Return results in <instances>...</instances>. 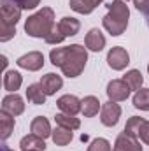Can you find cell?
<instances>
[{
	"mask_svg": "<svg viewBox=\"0 0 149 151\" xmlns=\"http://www.w3.org/2000/svg\"><path fill=\"white\" fill-rule=\"evenodd\" d=\"M49 60L54 67H58L65 77L74 79L82 74L88 62V49L81 44H70L65 47H53L49 53Z\"/></svg>",
	"mask_w": 149,
	"mask_h": 151,
	"instance_id": "cell-1",
	"label": "cell"
},
{
	"mask_svg": "<svg viewBox=\"0 0 149 151\" xmlns=\"http://www.w3.org/2000/svg\"><path fill=\"white\" fill-rule=\"evenodd\" d=\"M105 7H107V14L102 18L104 28L111 34L112 37H117V35L125 34L126 27H128V19H130V9H128L126 2L112 0L111 4H107Z\"/></svg>",
	"mask_w": 149,
	"mask_h": 151,
	"instance_id": "cell-2",
	"label": "cell"
},
{
	"mask_svg": "<svg viewBox=\"0 0 149 151\" xmlns=\"http://www.w3.org/2000/svg\"><path fill=\"white\" fill-rule=\"evenodd\" d=\"M54 25V11L51 7H42L35 14L28 16V19L25 21V32L30 37L46 39Z\"/></svg>",
	"mask_w": 149,
	"mask_h": 151,
	"instance_id": "cell-3",
	"label": "cell"
},
{
	"mask_svg": "<svg viewBox=\"0 0 149 151\" xmlns=\"http://www.w3.org/2000/svg\"><path fill=\"white\" fill-rule=\"evenodd\" d=\"M44 55L40 51H28L25 55H21L18 60H16V65L19 69H25L28 72H37L44 67Z\"/></svg>",
	"mask_w": 149,
	"mask_h": 151,
	"instance_id": "cell-4",
	"label": "cell"
},
{
	"mask_svg": "<svg viewBox=\"0 0 149 151\" xmlns=\"http://www.w3.org/2000/svg\"><path fill=\"white\" fill-rule=\"evenodd\" d=\"M107 65L112 70H125L130 65V55L125 47L121 46H114L107 53Z\"/></svg>",
	"mask_w": 149,
	"mask_h": 151,
	"instance_id": "cell-5",
	"label": "cell"
},
{
	"mask_svg": "<svg viewBox=\"0 0 149 151\" xmlns=\"http://www.w3.org/2000/svg\"><path fill=\"white\" fill-rule=\"evenodd\" d=\"M121 106L117 102H112L107 100L105 104H102V109H100V121L104 127H116L119 118H121Z\"/></svg>",
	"mask_w": 149,
	"mask_h": 151,
	"instance_id": "cell-6",
	"label": "cell"
},
{
	"mask_svg": "<svg viewBox=\"0 0 149 151\" xmlns=\"http://www.w3.org/2000/svg\"><path fill=\"white\" fill-rule=\"evenodd\" d=\"M21 7L12 2V0H2V7H0V21L16 27L18 21L21 19Z\"/></svg>",
	"mask_w": 149,
	"mask_h": 151,
	"instance_id": "cell-7",
	"label": "cell"
},
{
	"mask_svg": "<svg viewBox=\"0 0 149 151\" xmlns=\"http://www.w3.org/2000/svg\"><path fill=\"white\" fill-rule=\"evenodd\" d=\"M105 91H107L109 100H112V102H125L130 97V93H132V90L128 88V84L123 79H112V81H109Z\"/></svg>",
	"mask_w": 149,
	"mask_h": 151,
	"instance_id": "cell-8",
	"label": "cell"
},
{
	"mask_svg": "<svg viewBox=\"0 0 149 151\" xmlns=\"http://www.w3.org/2000/svg\"><path fill=\"white\" fill-rule=\"evenodd\" d=\"M2 111L9 113L11 116H19L25 113V100L18 93H9L2 99Z\"/></svg>",
	"mask_w": 149,
	"mask_h": 151,
	"instance_id": "cell-9",
	"label": "cell"
},
{
	"mask_svg": "<svg viewBox=\"0 0 149 151\" xmlns=\"http://www.w3.org/2000/svg\"><path fill=\"white\" fill-rule=\"evenodd\" d=\"M56 106H58V109H60L62 113L77 116V114L81 113V109H82V100L77 99L75 95L67 93V95H62V97L56 100Z\"/></svg>",
	"mask_w": 149,
	"mask_h": 151,
	"instance_id": "cell-10",
	"label": "cell"
},
{
	"mask_svg": "<svg viewBox=\"0 0 149 151\" xmlns=\"http://www.w3.org/2000/svg\"><path fill=\"white\" fill-rule=\"evenodd\" d=\"M39 83H40V86H42V90H44V93H46L47 97L56 95V91L63 88V77L58 76V74H54V72L44 74L42 77H40Z\"/></svg>",
	"mask_w": 149,
	"mask_h": 151,
	"instance_id": "cell-11",
	"label": "cell"
},
{
	"mask_svg": "<svg viewBox=\"0 0 149 151\" xmlns=\"http://www.w3.org/2000/svg\"><path fill=\"white\" fill-rule=\"evenodd\" d=\"M105 35L102 34V30L100 28H91L88 34H86V37H84V46H86V49H90V51H93V53H100L104 47H105Z\"/></svg>",
	"mask_w": 149,
	"mask_h": 151,
	"instance_id": "cell-12",
	"label": "cell"
},
{
	"mask_svg": "<svg viewBox=\"0 0 149 151\" xmlns=\"http://www.w3.org/2000/svg\"><path fill=\"white\" fill-rule=\"evenodd\" d=\"M112 151H144L139 139L137 137H132L125 132H121L117 137H116V142H114V148Z\"/></svg>",
	"mask_w": 149,
	"mask_h": 151,
	"instance_id": "cell-13",
	"label": "cell"
},
{
	"mask_svg": "<svg viewBox=\"0 0 149 151\" xmlns=\"http://www.w3.org/2000/svg\"><path fill=\"white\" fill-rule=\"evenodd\" d=\"M30 132L35 134V135H39V137H42V139H47V137L53 135L51 123H49V119L44 118V116H35V118L32 119V123H30Z\"/></svg>",
	"mask_w": 149,
	"mask_h": 151,
	"instance_id": "cell-14",
	"label": "cell"
},
{
	"mask_svg": "<svg viewBox=\"0 0 149 151\" xmlns=\"http://www.w3.org/2000/svg\"><path fill=\"white\" fill-rule=\"evenodd\" d=\"M19 148H21V151H46V139L30 132L28 135L21 137Z\"/></svg>",
	"mask_w": 149,
	"mask_h": 151,
	"instance_id": "cell-15",
	"label": "cell"
},
{
	"mask_svg": "<svg viewBox=\"0 0 149 151\" xmlns=\"http://www.w3.org/2000/svg\"><path fill=\"white\" fill-rule=\"evenodd\" d=\"M2 84H4V90H7L9 93H16L23 84V76L18 70H5Z\"/></svg>",
	"mask_w": 149,
	"mask_h": 151,
	"instance_id": "cell-16",
	"label": "cell"
},
{
	"mask_svg": "<svg viewBox=\"0 0 149 151\" xmlns=\"http://www.w3.org/2000/svg\"><path fill=\"white\" fill-rule=\"evenodd\" d=\"M102 2H104V0H70L69 5H70V9H72L74 12L88 16V14H91Z\"/></svg>",
	"mask_w": 149,
	"mask_h": 151,
	"instance_id": "cell-17",
	"label": "cell"
},
{
	"mask_svg": "<svg viewBox=\"0 0 149 151\" xmlns=\"http://www.w3.org/2000/svg\"><path fill=\"white\" fill-rule=\"evenodd\" d=\"M25 95H27V100H28L30 104H34V106H42V104H46V97H47V95L44 93L40 83H32V84H28Z\"/></svg>",
	"mask_w": 149,
	"mask_h": 151,
	"instance_id": "cell-18",
	"label": "cell"
},
{
	"mask_svg": "<svg viewBox=\"0 0 149 151\" xmlns=\"http://www.w3.org/2000/svg\"><path fill=\"white\" fill-rule=\"evenodd\" d=\"M100 109H102V102L98 100V97L88 95V97L82 99V109H81V113H82L84 118H93V116H97V114L100 113Z\"/></svg>",
	"mask_w": 149,
	"mask_h": 151,
	"instance_id": "cell-19",
	"label": "cell"
},
{
	"mask_svg": "<svg viewBox=\"0 0 149 151\" xmlns=\"http://www.w3.org/2000/svg\"><path fill=\"white\" fill-rule=\"evenodd\" d=\"M58 27H60V30L65 37H74L81 30V21L72 18V16H65L58 21Z\"/></svg>",
	"mask_w": 149,
	"mask_h": 151,
	"instance_id": "cell-20",
	"label": "cell"
},
{
	"mask_svg": "<svg viewBox=\"0 0 149 151\" xmlns=\"http://www.w3.org/2000/svg\"><path fill=\"white\" fill-rule=\"evenodd\" d=\"M14 125H16L14 116H11L5 111H0V139L2 141H7L11 137V134L14 130Z\"/></svg>",
	"mask_w": 149,
	"mask_h": 151,
	"instance_id": "cell-21",
	"label": "cell"
},
{
	"mask_svg": "<svg viewBox=\"0 0 149 151\" xmlns=\"http://www.w3.org/2000/svg\"><path fill=\"white\" fill-rule=\"evenodd\" d=\"M123 81L128 84V88L132 91H139L142 88V84H144V76H142V72L139 69H130L126 74L123 76Z\"/></svg>",
	"mask_w": 149,
	"mask_h": 151,
	"instance_id": "cell-22",
	"label": "cell"
},
{
	"mask_svg": "<svg viewBox=\"0 0 149 151\" xmlns=\"http://www.w3.org/2000/svg\"><path fill=\"white\" fill-rule=\"evenodd\" d=\"M54 123L58 127H63V128H69V130H79L81 128V119L75 118L72 114H65V113H58L54 116Z\"/></svg>",
	"mask_w": 149,
	"mask_h": 151,
	"instance_id": "cell-23",
	"label": "cell"
},
{
	"mask_svg": "<svg viewBox=\"0 0 149 151\" xmlns=\"http://www.w3.org/2000/svg\"><path fill=\"white\" fill-rule=\"evenodd\" d=\"M51 139H53V142H54L56 146H67V144H70V142H72L74 134H72V130H69V128H63V127H58V125H56V128L53 130Z\"/></svg>",
	"mask_w": 149,
	"mask_h": 151,
	"instance_id": "cell-24",
	"label": "cell"
},
{
	"mask_svg": "<svg viewBox=\"0 0 149 151\" xmlns=\"http://www.w3.org/2000/svg\"><path fill=\"white\" fill-rule=\"evenodd\" d=\"M133 107L139 111H149V88H140L139 91H135L133 99Z\"/></svg>",
	"mask_w": 149,
	"mask_h": 151,
	"instance_id": "cell-25",
	"label": "cell"
},
{
	"mask_svg": "<svg viewBox=\"0 0 149 151\" xmlns=\"http://www.w3.org/2000/svg\"><path fill=\"white\" fill-rule=\"evenodd\" d=\"M144 121H146V119L140 118V116H132V118L126 121L123 132L128 134V135H132V137H137V139H139V132H140V127H142Z\"/></svg>",
	"mask_w": 149,
	"mask_h": 151,
	"instance_id": "cell-26",
	"label": "cell"
},
{
	"mask_svg": "<svg viewBox=\"0 0 149 151\" xmlns=\"http://www.w3.org/2000/svg\"><path fill=\"white\" fill-rule=\"evenodd\" d=\"M88 151H112V146H111V142H109L107 139L97 137V139H93V141L90 142Z\"/></svg>",
	"mask_w": 149,
	"mask_h": 151,
	"instance_id": "cell-27",
	"label": "cell"
},
{
	"mask_svg": "<svg viewBox=\"0 0 149 151\" xmlns=\"http://www.w3.org/2000/svg\"><path fill=\"white\" fill-rule=\"evenodd\" d=\"M65 39L67 37L62 34V30H60V27H58V23H56V25L53 27V30L49 32V35L44 39V40H46L47 44H51V46H56V44H62Z\"/></svg>",
	"mask_w": 149,
	"mask_h": 151,
	"instance_id": "cell-28",
	"label": "cell"
},
{
	"mask_svg": "<svg viewBox=\"0 0 149 151\" xmlns=\"http://www.w3.org/2000/svg\"><path fill=\"white\" fill-rule=\"evenodd\" d=\"M16 35V27L0 21V42H7Z\"/></svg>",
	"mask_w": 149,
	"mask_h": 151,
	"instance_id": "cell-29",
	"label": "cell"
},
{
	"mask_svg": "<svg viewBox=\"0 0 149 151\" xmlns=\"http://www.w3.org/2000/svg\"><path fill=\"white\" fill-rule=\"evenodd\" d=\"M139 139H140L144 144H148V146H149V121H148V119H146V121L142 123V127H140Z\"/></svg>",
	"mask_w": 149,
	"mask_h": 151,
	"instance_id": "cell-30",
	"label": "cell"
},
{
	"mask_svg": "<svg viewBox=\"0 0 149 151\" xmlns=\"http://www.w3.org/2000/svg\"><path fill=\"white\" fill-rule=\"evenodd\" d=\"M18 5L21 9H27V11H32L40 5V0H18Z\"/></svg>",
	"mask_w": 149,
	"mask_h": 151,
	"instance_id": "cell-31",
	"label": "cell"
},
{
	"mask_svg": "<svg viewBox=\"0 0 149 151\" xmlns=\"http://www.w3.org/2000/svg\"><path fill=\"white\" fill-rule=\"evenodd\" d=\"M0 58H2V67H4V72H5V69H7V63H9V62H7V56H5V55H2Z\"/></svg>",
	"mask_w": 149,
	"mask_h": 151,
	"instance_id": "cell-32",
	"label": "cell"
},
{
	"mask_svg": "<svg viewBox=\"0 0 149 151\" xmlns=\"http://www.w3.org/2000/svg\"><path fill=\"white\" fill-rule=\"evenodd\" d=\"M2 151H14V150H11V148H7V146H4V148H2Z\"/></svg>",
	"mask_w": 149,
	"mask_h": 151,
	"instance_id": "cell-33",
	"label": "cell"
},
{
	"mask_svg": "<svg viewBox=\"0 0 149 151\" xmlns=\"http://www.w3.org/2000/svg\"><path fill=\"white\" fill-rule=\"evenodd\" d=\"M148 74H149V63H148Z\"/></svg>",
	"mask_w": 149,
	"mask_h": 151,
	"instance_id": "cell-34",
	"label": "cell"
},
{
	"mask_svg": "<svg viewBox=\"0 0 149 151\" xmlns=\"http://www.w3.org/2000/svg\"><path fill=\"white\" fill-rule=\"evenodd\" d=\"M12 2H16V4H18V0H12Z\"/></svg>",
	"mask_w": 149,
	"mask_h": 151,
	"instance_id": "cell-35",
	"label": "cell"
},
{
	"mask_svg": "<svg viewBox=\"0 0 149 151\" xmlns=\"http://www.w3.org/2000/svg\"><path fill=\"white\" fill-rule=\"evenodd\" d=\"M148 16H149V14H148Z\"/></svg>",
	"mask_w": 149,
	"mask_h": 151,
	"instance_id": "cell-36",
	"label": "cell"
}]
</instances>
